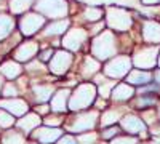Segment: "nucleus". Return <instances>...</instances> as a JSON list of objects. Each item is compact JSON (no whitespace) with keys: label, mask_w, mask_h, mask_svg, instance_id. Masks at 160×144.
<instances>
[{"label":"nucleus","mask_w":160,"mask_h":144,"mask_svg":"<svg viewBox=\"0 0 160 144\" xmlns=\"http://www.w3.org/2000/svg\"><path fill=\"white\" fill-rule=\"evenodd\" d=\"M98 96V88L95 83H80L77 85L69 96V102H68V109L72 112H80V111H87L90 106L95 104V99Z\"/></svg>","instance_id":"nucleus-1"},{"label":"nucleus","mask_w":160,"mask_h":144,"mask_svg":"<svg viewBox=\"0 0 160 144\" xmlns=\"http://www.w3.org/2000/svg\"><path fill=\"white\" fill-rule=\"evenodd\" d=\"M117 38L114 31H102L101 34L95 35L91 40V56H95L98 61H108L117 55Z\"/></svg>","instance_id":"nucleus-2"},{"label":"nucleus","mask_w":160,"mask_h":144,"mask_svg":"<svg viewBox=\"0 0 160 144\" xmlns=\"http://www.w3.org/2000/svg\"><path fill=\"white\" fill-rule=\"evenodd\" d=\"M98 111H80L77 112L74 117L68 120V123L64 125V128L68 130L69 133H85L90 132L96 127L98 123Z\"/></svg>","instance_id":"nucleus-3"},{"label":"nucleus","mask_w":160,"mask_h":144,"mask_svg":"<svg viewBox=\"0 0 160 144\" xmlns=\"http://www.w3.org/2000/svg\"><path fill=\"white\" fill-rule=\"evenodd\" d=\"M34 11L43 15L47 19L68 18L69 2L68 0H35Z\"/></svg>","instance_id":"nucleus-4"},{"label":"nucleus","mask_w":160,"mask_h":144,"mask_svg":"<svg viewBox=\"0 0 160 144\" xmlns=\"http://www.w3.org/2000/svg\"><path fill=\"white\" fill-rule=\"evenodd\" d=\"M106 24L111 27V31L115 32H128L133 26L131 15L118 7H109L106 10Z\"/></svg>","instance_id":"nucleus-5"},{"label":"nucleus","mask_w":160,"mask_h":144,"mask_svg":"<svg viewBox=\"0 0 160 144\" xmlns=\"http://www.w3.org/2000/svg\"><path fill=\"white\" fill-rule=\"evenodd\" d=\"M45 24H47V18L43 15H40L37 11H26L19 18L18 27L22 37H32L42 31L45 27Z\"/></svg>","instance_id":"nucleus-6"},{"label":"nucleus","mask_w":160,"mask_h":144,"mask_svg":"<svg viewBox=\"0 0 160 144\" xmlns=\"http://www.w3.org/2000/svg\"><path fill=\"white\" fill-rule=\"evenodd\" d=\"M131 58L127 56V55H115L114 58L108 59L102 67V72L106 77L109 78H123L127 77V74L131 71Z\"/></svg>","instance_id":"nucleus-7"},{"label":"nucleus","mask_w":160,"mask_h":144,"mask_svg":"<svg viewBox=\"0 0 160 144\" xmlns=\"http://www.w3.org/2000/svg\"><path fill=\"white\" fill-rule=\"evenodd\" d=\"M158 51H160L158 45H151V47L139 48L135 53V56H133V59H131L133 66H135L136 69H144V71L154 69L155 64H157Z\"/></svg>","instance_id":"nucleus-8"},{"label":"nucleus","mask_w":160,"mask_h":144,"mask_svg":"<svg viewBox=\"0 0 160 144\" xmlns=\"http://www.w3.org/2000/svg\"><path fill=\"white\" fill-rule=\"evenodd\" d=\"M72 62H74V56L71 51L68 50H58L53 53L51 59L48 61V71L53 74V75H64L66 72H68L72 66Z\"/></svg>","instance_id":"nucleus-9"},{"label":"nucleus","mask_w":160,"mask_h":144,"mask_svg":"<svg viewBox=\"0 0 160 144\" xmlns=\"http://www.w3.org/2000/svg\"><path fill=\"white\" fill-rule=\"evenodd\" d=\"M88 37H90V34H88L87 29H83V27H72V29H68V32L62 35L61 45H62L64 50L74 53V51H78L85 45V42L88 40Z\"/></svg>","instance_id":"nucleus-10"},{"label":"nucleus","mask_w":160,"mask_h":144,"mask_svg":"<svg viewBox=\"0 0 160 144\" xmlns=\"http://www.w3.org/2000/svg\"><path fill=\"white\" fill-rule=\"evenodd\" d=\"M38 51H40L38 42H35V40L19 42L18 47L15 48V51H13V59H16L18 62H29L31 59H34L37 56Z\"/></svg>","instance_id":"nucleus-11"},{"label":"nucleus","mask_w":160,"mask_h":144,"mask_svg":"<svg viewBox=\"0 0 160 144\" xmlns=\"http://www.w3.org/2000/svg\"><path fill=\"white\" fill-rule=\"evenodd\" d=\"M34 141L40 142V144H51L56 142L61 136H62V130L59 127H37L34 132L31 133Z\"/></svg>","instance_id":"nucleus-12"},{"label":"nucleus","mask_w":160,"mask_h":144,"mask_svg":"<svg viewBox=\"0 0 160 144\" xmlns=\"http://www.w3.org/2000/svg\"><path fill=\"white\" fill-rule=\"evenodd\" d=\"M120 127L130 135H141V133H146V130H148V125L144 123V120L141 119V117L133 115V114L122 115V119H120Z\"/></svg>","instance_id":"nucleus-13"},{"label":"nucleus","mask_w":160,"mask_h":144,"mask_svg":"<svg viewBox=\"0 0 160 144\" xmlns=\"http://www.w3.org/2000/svg\"><path fill=\"white\" fill-rule=\"evenodd\" d=\"M0 107L8 111L11 115H15V117H22L26 112L29 111V104H28V101L19 99L16 96V98H3V99H0Z\"/></svg>","instance_id":"nucleus-14"},{"label":"nucleus","mask_w":160,"mask_h":144,"mask_svg":"<svg viewBox=\"0 0 160 144\" xmlns=\"http://www.w3.org/2000/svg\"><path fill=\"white\" fill-rule=\"evenodd\" d=\"M69 88H59L53 93L51 99H50V107L51 112H58V114H66L68 111V102H69V96H71Z\"/></svg>","instance_id":"nucleus-15"},{"label":"nucleus","mask_w":160,"mask_h":144,"mask_svg":"<svg viewBox=\"0 0 160 144\" xmlns=\"http://www.w3.org/2000/svg\"><path fill=\"white\" fill-rule=\"evenodd\" d=\"M69 27H71V19L69 18L51 19V22L45 24L42 35L43 37H59V35H64L66 32H68Z\"/></svg>","instance_id":"nucleus-16"},{"label":"nucleus","mask_w":160,"mask_h":144,"mask_svg":"<svg viewBox=\"0 0 160 144\" xmlns=\"http://www.w3.org/2000/svg\"><path fill=\"white\" fill-rule=\"evenodd\" d=\"M40 123H42V115L40 114H37V112H26L15 125L24 135H31Z\"/></svg>","instance_id":"nucleus-17"},{"label":"nucleus","mask_w":160,"mask_h":144,"mask_svg":"<svg viewBox=\"0 0 160 144\" xmlns=\"http://www.w3.org/2000/svg\"><path fill=\"white\" fill-rule=\"evenodd\" d=\"M142 40L151 45L160 43V22L157 21H144L142 24Z\"/></svg>","instance_id":"nucleus-18"},{"label":"nucleus","mask_w":160,"mask_h":144,"mask_svg":"<svg viewBox=\"0 0 160 144\" xmlns=\"http://www.w3.org/2000/svg\"><path fill=\"white\" fill-rule=\"evenodd\" d=\"M135 95V87L130 85V83H115V87L112 88V93H111V99L114 102H125L130 98H133Z\"/></svg>","instance_id":"nucleus-19"},{"label":"nucleus","mask_w":160,"mask_h":144,"mask_svg":"<svg viewBox=\"0 0 160 144\" xmlns=\"http://www.w3.org/2000/svg\"><path fill=\"white\" fill-rule=\"evenodd\" d=\"M22 74V66L16 59H8L0 64V75L8 78V80H15Z\"/></svg>","instance_id":"nucleus-20"},{"label":"nucleus","mask_w":160,"mask_h":144,"mask_svg":"<svg viewBox=\"0 0 160 144\" xmlns=\"http://www.w3.org/2000/svg\"><path fill=\"white\" fill-rule=\"evenodd\" d=\"M151 78L152 74L149 71H144V69H131L127 74V83L133 85V87H142V85H148L151 83Z\"/></svg>","instance_id":"nucleus-21"},{"label":"nucleus","mask_w":160,"mask_h":144,"mask_svg":"<svg viewBox=\"0 0 160 144\" xmlns=\"http://www.w3.org/2000/svg\"><path fill=\"white\" fill-rule=\"evenodd\" d=\"M55 91H56V90H55V87L50 85V83H37V85H34V87H32L34 99H35L37 102H40V104L50 101Z\"/></svg>","instance_id":"nucleus-22"},{"label":"nucleus","mask_w":160,"mask_h":144,"mask_svg":"<svg viewBox=\"0 0 160 144\" xmlns=\"http://www.w3.org/2000/svg\"><path fill=\"white\" fill-rule=\"evenodd\" d=\"M16 27V21L10 13H0V42L10 37Z\"/></svg>","instance_id":"nucleus-23"},{"label":"nucleus","mask_w":160,"mask_h":144,"mask_svg":"<svg viewBox=\"0 0 160 144\" xmlns=\"http://www.w3.org/2000/svg\"><path fill=\"white\" fill-rule=\"evenodd\" d=\"M101 69V61H98L95 56H87L80 66V74H82L85 78L95 77Z\"/></svg>","instance_id":"nucleus-24"},{"label":"nucleus","mask_w":160,"mask_h":144,"mask_svg":"<svg viewBox=\"0 0 160 144\" xmlns=\"http://www.w3.org/2000/svg\"><path fill=\"white\" fill-rule=\"evenodd\" d=\"M35 0H8V10L11 15H24L26 11L34 8Z\"/></svg>","instance_id":"nucleus-25"},{"label":"nucleus","mask_w":160,"mask_h":144,"mask_svg":"<svg viewBox=\"0 0 160 144\" xmlns=\"http://www.w3.org/2000/svg\"><path fill=\"white\" fill-rule=\"evenodd\" d=\"M102 15H104V10L99 8V7H85L83 8V13H82V18L83 21L93 24V22H98L102 19Z\"/></svg>","instance_id":"nucleus-26"},{"label":"nucleus","mask_w":160,"mask_h":144,"mask_svg":"<svg viewBox=\"0 0 160 144\" xmlns=\"http://www.w3.org/2000/svg\"><path fill=\"white\" fill-rule=\"evenodd\" d=\"M120 119H122V112L118 109H109L99 117V123L102 128H106V127L115 125V122H120Z\"/></svg>","instance_id":"nucleus-27"},{"label":"nucleus","mask_w":160,"mask_h":144,"mask_svg":"<svg viewBox=\"0 0 160 144\" xmlns=\"http://www.w3.org/2000/svg\"><path fill=\"white\" fill-rule=\"evenodd\" d=\"M2 144H26V136L22 132H16V130H10L2 136Z\"/></svg>","instance_id":"nucleus-28"},{"label":"nucleus","mask_w":160,"mask_h":144,"mask_svg":"<svg viewBox=\"0 0 160 144\" xmlns=\"http://www.w3.org/2000/svg\"><path fill=\"white\" fill-rule=\"evenodd\" d=\"M115 87V80L114 78H111V80H104L101 82V83H98V95L101 96V98H111V93H112V88Z\"/></svg>","instance_id":"nucleus-29"},{"label":"nucleus","mask_w":160,"mask_h":144,"mask_svg":"<svg viewBox=\"0 0 160 144\" xmlns=\"http://www.w3.org/2000/svg\"><path fill=\"white\" fill-rule=\"evenodd\" d=\"M154 104H155L154 95L146 93V95H139L138 96V99L135 101V107L136 109H146V107H152Z\"/></svg>","instance_id":"nucleus-30"},{"label":"nucleus","mask_w":160,"mask_h":144,"mask_svg":"<svg viewBox=\"0 0 160 144\" xmlns=\"http://www.w3.org/2000/svg\"><path fill=\"white\" fill-rule=\"evenodd\" d=\"M42 122H43V125H47V127H61V125L64 123V117H62V114L51 112V115H50V114L45 115V119H43Z\"/></svg>","instance_id":"nucleus-31"},{"label":"nucleus","mask_w":160,"mask_h":144,"mask_svg":"<svg viewBox=\"0 0 160 144\" xmlns=\"http://www.w3.org/2000/svg\"><path fill=\"white\" fill-rule=\"evenodd\" d=\"M26 71L31 72V74H43L47 69H45V64L40 61V59H31L29 62H26Z\"/></svg>","instance_id":"nucleus-32"},{"label":"nucleus","mask_w":160,"mask_h":144,"mask_svg":"<svg viewBox=\"0 0 160 144\" xmlns=\"http://www.w3.org/2000/svg\"><path fill=\"white\" fill-rule=\"evenodd\" d=\"M15 123H16L15 115H11L8 111L0 107V128H11Z\"/></svg>","instance_id":"nucleus-33"},{"label":"nucleus","mask_w":160,"mask_h":144,"mask_svg":"<svg viewBox=\"0 0 160 144\" xmlns=\"http://www.w3.org/2000/svg\"><path fill=\"white\" fill-rule=\"evenodd\" d=\"M18 95H19V88L16 83L8 82L2 87V96L3 98H16Z\"/></svg>","instance_id":"nucleus-34"},{"label":"nucleus","mask_w":160,"mask_h":144,"mask_svg":"<svg viewBox=\"0 0 160 144\" xmlns=\"http://www.w3.org/2000/svg\"><path fill=\"white\" fill-rule=\"evenodd\" d=\"M96 139H98V135L96 133H78L77 135V142L78 144H96Z\"/></svg>","instance_id":"nucleus-35"},{"label":"nucleus","mask_w":160,"mask_h":144,"mask_svg":"<svg viewBox=\"0 0 160 144\" xmlns=\"http://www.w3.org/2000/svg\"><path fill=\"white\" fill-rule=\"evenodd\" d=\"M109 144H138V139L135 136H115L109 141Z\"/></svg>","instance_id":"nucleus-36"},{"label":"nucleus","mask_w":160,"mask_h":144,"mask_svg":"<svg viewBox=\"0 0 160 144\" xmlns=\"http://www.w3.org/2000/svg\"><path fill=\"white\" fill-rule=\"evenodd\" d=\"M118 133H120V128L115 127V125H111V127H106V130L101 133V136H102V139H106V141H111V139L115 138Z\"/></svg>","instance_id":"nucleus-37"},{"label":"nucleus","mask_w":160,"mask_h":144,"mask_svg":"<svg viewBox=\"0 0 160 144\" xmlns=\"http://www.w3.org/2000/svg\"><path fill=\"white\" fill-rule=\"evenodd\" d=\"M53 53H55V50H53L51 47H48V48H45V50H42V51H38V59L42 61V62H48V61L51 59Z\"/></svg>","instance_id":"nucleus-38"},{"label":"nucleus","mask_w":160,"mask_h":144,"mask_svg":"<svg viewBox=\"0 0 160 144\" xmlns=\"http://www.w3.org/2000/svg\"><path fill=\"white\" fill-rule=\"evenodd\" d=\"M95 26H91V29L88 31V34L90 35H98V34H101L102 32V29H104V26H106V22H102V21H98V22H93Z\"/></svg>","instance_id":"nucleus-39"},{"label":"nucleus","mask_w":160,"mask_h":144,"mask_svg":"<svg viewBox=\"0 0 160 144\" xmlns=\"http://www.w3.org/2000/svg\"><path fill=\"white\" fill-rule=\"evenodd\" d=\"M56 142H58V144H78V142H77V138H74V136H71V135L61 136Z\"/></svg>","instance_id":"nucleus-40"},{"label":"nucleus","mask_w":160,"mask_h":144,"mask_svg":"<svg viewBox=\"0 0 160 144\" xmlns=\"http://www.w3.org/2000/svg\"><path fill=\"white\" fill-rule=\"evenodd\" d=\"M35 112H37V114H40V115H47V114H50V112H51V107L48 106V104H43V102H42L40 106H37V107H35Z\"/></svg>","instance_id":"nucleus-41"},{"label":"nucleus","mask_w":160,"mask_h":144,"mask_svg":"<svg viewBox=\"0 0 160 144\" xmlns=\"http://www.w3.org/2000/svg\"><path fill=\"white\" fill-rule=\"evenodd\" d=\"M95 106H96L98 109H106L108 102H106V99H104V98H101V99H95Z\"/></svg>","instance_id":"nucleus-42"},{"label":"nucleus","mask_w":160,"mask_h":144,"mask_svg":"<svg viewBox=\"0 0 160 144\" xmlns=\"http://www.w3.org/2000/svg\"><path fill=\"white\" fill-rule=\"evenodd\" d=\"M152 77H154V82H155L157 85H160V69H157V71H154V74H152Z\"/></svg>","instance_id":"nucleus-43"},{"label":"nucleus","mask_w":160,"mask_h":144,"mask_svg":"<svg viewBox=\"0 0 160 144\" xmlns=\"http://www.w3.org/2000/svg\"><path fill=\"white\" fill-rule=\"evenodd\" d=\"M144 5H154V3H158V0H141Z\"/></svg>","instance_id":"nucleus-44"},{"label":"nucleus","mask_w":160,"mask_h":144,"mask_svg":"<svg viewBox=\"0 0 160 144\" xmlns=\"http://www.w3.org/2000/svg\"><path fill=\"white\" fill-rule=\"evenodd\" d=\"M2 87H3V80H2V77H0V93H2Z\"/></svg>","instance_id":"nucleus-45"},{"label":"nucleus","mask_w":160,"mask_h":144,"mask_svg":"<svg viewBox=\"0 0 160 144\" xmlns=\"http://www.w3.org/2000/svg\"><path fill=\"white\" fill-rule=\"evenodd\" d=\"M157 64L160 66V51H158V58H157Z\"/></svg>","instance_id":"nucleus-46"},{"label":"nucleus","mask_w":160,"mask_h":144,"mask_svg":"<svg viewBox=\"0 0 160 144\" xmlns=\"http://www.w3.org/2000/svg\"><path fill=\"white\" fill-rule=\"evenodd\" d=\"M28 144H40V142H37V141H32V142H28Z\"/></svg>","instance_id":"nucleus-47"},{"label":"nucleus","mask_w":160,"mask_h":144,"mask_svg":"<svg viewBox=\"0 0 160 144\" xmlns=\"http://www.w3.org/2000/svg\"><path fill=\"white\" fill-rule=\"evenodd\" d=\"M158 119H160V107H158Z\"/></svg>","instance_id":"nucleus-48"},{"label":"nucleus","mask_w":160,"mask_h":144,"mask_svg":"<svg viewBox=\"0 0 160 144\" xmlns=\"http://www.w3.org/2000/svg\"><path fill=\"white\" fill-rule=\"evenodd\" d=\"M0 2H2V0H0Z\"/></svg>","instance_id":"nucleus-49"},{"label":"nucleus","mask_w":160,"mask_h":144,"mask_svg":"<svg viewBox=\"0 0 160 144\" xmlns=\"http://www.w3.org/2000/svg\"><path fill=\"white\" fill-rule=\"evenodd\" d=\"M158 2H160V0H158Z\"/></svg>","instance_id":"nucleus-50"},{"label":"nucleus","mask_w":160,"mask_h":144,"mask_svg":"<svg viewBox=\"0 0 160 144\" xmlns=\"http://www.w3.org/2000/svg\"><path fill=\"white\" fill-rule=\"evenodd\" d=\"M0 56H2V55H0Z\"/></svg>","instance_id":"nucleus-51"}]
</instances>
